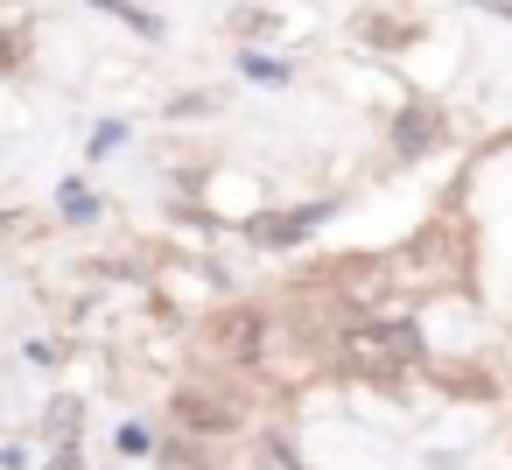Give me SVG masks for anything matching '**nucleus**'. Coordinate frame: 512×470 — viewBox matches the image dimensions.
<instances>
[{"label":"nucleus","instance_id":"nucleus-5","mask_svg":"<svg viewBox=\"0 0 512 470\" xmlns=\"http://www.w3.org/2000/svg\"><path fill=\"white\" fill-rule=\"evenodd\" d=\"M323 218H330V204H309V211H288V218H260V225H253V246H267V253H274V246H302Z\"/></svg>","mask_w":512,"mask_h":470},{"label":"nucleus","instance_id":"nucleus-9","mask_svg":"<svg viewBox=\"0 0 512 470\" xmlns=\"http://www.w3.org/2000/svg\"><path fill=\"white\" fill-rule=\"evenodd\" d=\"M274 29H281V22L260 15V8H239V15H232V36H239V43H260V36H274Z\"/></svg>","mask_w":512,"mask_h":470},{"label":"nucleus","instance_id":"nucleus-4","mask_svg":"<svg viewBox=\"0 0 512 470\" xmlns=\"http://www.w3.org/2000/svg\"><path fill=\"white\" fill-rule=\"evenodd\" d=\"M393 141H400V162H414V155H428L435 141H449V120H442L435 106H407V113L393 120Z\"/></svg>","mask_w":512,"mask_h":470},{"label":"nucleus","instance_id":"nucleus-7","mask_svg":"<svg viewBox=\"0 0 512 470\" xmlns=\"http://www.w3.org/2000/svg\"><path fill=\"white\" fill-rule=\"evenodd\" d=\"M57 218H71V225H92V218H99V197H92L85 183H64V190H57Z\"/></svg>","mask_w":512,"mask_h":470},{"label":"nucleus","instance_id":"nucleus-10","mask_svg":"<svg viewBox=\"0 0 512 470\" xmlns=\"http://www.w3.org/2000/svg\"><path fill=\"white\" fill-rule=\"evenodd\" d=\"M239 71H246V78H260V85H288V78H295L288 64H274V57H260V50H246V57H239Z\"/></svg>","mask_w":512,"mask_h":470},{"label":"nucleus","instance_id":"nucleus-2","mask_svg":"<svg viewBox=\"0 0 512 470\" xmlns=\"http://www.w3.org/2000/svg\"><path fill=\"white\" fill-rule=\"evenodd\" d=\"M169 421H176V435H190V442H232V435L246 428V407H239L225 386L190 379V386L169 393Z\"/></svg>","mask_w":512,"mask_h":470},{"label":"nucleus","instance_id":"nucleus-1","mask_svg":"<svg viewBox=\"0 0 512 470\" xmlns=\"http://www.w3.org/2000/svg\"><path fill=\"white\" fill-rule=\"evenodd\" d=\"M323 358L351 379H372V386H400L414 365H421V330L414 316H351L323 337Z\"/></svg>","mask_w":512,"mask_h":470},{"label":"nucleus","instance_id":"nucleus-8","mask_svg":"<svg viewBox=\"0 0 512 470\" xmlns=\"http://www.w3.org/2000/svg\"><path fill=\"white\" fill-rule=\"evenodd\" d=\"M99 15H120L134 36H162V15H148V8H134V0H92Z\"/></svg>","mask_w":512,"mask_h":470},{"label":"nucleus","instance_id":"nucleus-3","mask_svg":"<svg viewBox=\"0 0 512 470\" xmlns=\"http://www.w3.org/2000/svg\"><path fill=\"white\" fill-rule=\"evenodd\" d=\"M260 337H267V309H225V316H211V344L225 351V365H246L253 372Z\"/></svg>","mask_w":512,"mask_h":470},{"label":"nucleus","instance_id":"nucleus-11","mask_svg":"<svg viewBox=\"0 0 512 470\" xmlns=\"http://www.w3.org/2000/svg\"><path fill=\"white\" fill-rule=\"evenodd\" d=\"M120 141H127V120H106V127H99V134H92V155H113V148H120Z\"/></svg>","mask_w":512,"mask_h":470},{"label":"nucleus","instance_id":"nucleus-6","mask_svg":"<svg viewBox=\"0 0 512 470\" xmlns=\"http://www.w3.org/2000/svg\"><path fill=\"white\" fill-rule=\"evenodd\" d=\"M162 470H211V442H190V435H162Z\"/></svg>","mask_w":512,"mask_h":470}]
</instances>
